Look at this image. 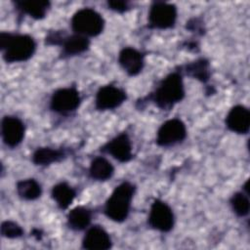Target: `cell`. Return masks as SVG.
<instances>
[{
	"label": "cell",
	"instance_id": "obj_1",
	"mask_svg": "<svg viewBox=\"0 0 250 250\" xmlns=\"http://www.w3.org/2000/svg\"><path fill=\"white\" fill-rule=\"evenodd\" d=\"M186 96L183 75L175 70L168 73L156 86V88L142 101L151 102L162 110H169L175 104L182 102Z\"/></svg>",
	"mask_w": 250,
	"mask_h": 250
},
{
	"label": "cell",
	"instance_id": "obj_2",
	"mask_svg": "<svg viewBox=\"0 0 250 250\" xmlns=\"http://www.w3.org/2000/svg\"><path fill=\"white\" fill-rule=\"evenodd\" d=\"M0 50L7 63L23 62L32 58L36 51V42L29 34L0 32Z\"/></svg>",
	"mask_w": 250,
	"mask_h": 250
},
{
	"label": "cell",
	"instance_id": "obj_3",
	"mask_svg": "<svg viewBox=\"0 0 250 250\" xmlns=\"http://www.w3.org/2000/svg\"><path fill=\"white\" fill-rule=\"evenodd\" d=\"M135 191V185L129 181L117 185L104 203V214L115 223L124 222L129 216Z\"/></svg>",
	"mask_w": 250,
	"mask_h": 250
},
{
	"label": "cell",
	"instance_id": "obj_4",
	"mask_svg": "<svg viewBox=\"0 0 250 250\" xmlns=\"http://www.w3.org/2000/svg\"><path fill=\"white\" fill-rule=\"evenodd\" d=\"M104 23L103 16L90 7L77 10L70 21L73 33L88 38L100 35L104 28Z\"/></svg>",
	"mask_w": 250,
	"mask_h": 250
},
{
	"label": "cell",
	"instance_id": "obj_5",
	"mask_svg": "<svg viewBox=\"0 0 250 250\" xmlns=\"http://www.w3.org/2000/svg\"><path fill=\"white\" fill-rule=\"evenodd\" d=\"M178 18L177 7L168 2L154 1L147 15V26L152 29H169L175 26Z\"/></svg>",
	"mask_w": 250,
	"mask_h": 250
},
{
	"label": "cell",
	"instance_id": "obj_6",
	"mask_svg": "<svg viewBox=\"0 0 250 250\" xmlns=\"http://www.w3.org/2000/svg\"><path fill=\"white\" fill-rule=\"evenodd\" d=\"M81 96L75 86L57 89L50 98V109L61 115H68L77 110L81 104Z\"/></svg>",
	"mask_w": 250,
	"mask_h": 250
},
{
	"label": "cell",
	"instance_id": "obj_7",
	"mask_svg": "<svg viewBox=\"0 0 250 250\" xmlns=\"http://www.w3.org/2000/svg\"><path fill=\"white\" fill-rule=\"evenodd\" d=\"M186 124L179 118L168 119L163 122L156 132L155 143L162 147L181 144L187 138Z\"/></svg>",
	"mask_w": 250,
	"mask_h": 250
},
{
	"label": "cell",
	"instance_id": "obj_8",
	"mask_svg": "<svg viewBox=\"0 0 250 250\" xmlns=\"http://www.w3.org/2000/svg\"><path fill=\"white\" fill-rule=\"evenodd\" d=\"M148 226L160 232H169L175 225L172 208L161 199H154L150 205L147 217Z\"/></svg>",
	"mask_w": 250,
	"mask_h": 250
},
{
	"label": "cell",
	"instance_id": "obj_9",
	"mask_svg": "<svg viewBox=\"0 0 250 250\" xmlns=\"http://www.w3.org/2000/svg\"><path fill=\"white\" fill-rule=\"evenodd\" d=\"M127 100L126 92L108 84L99 88L95 96V108L99 111L112 110L119 107Z\"/></svg>",
	"mask_w": 250,
	"mask_h": 250
},
{
	"label": "cell",
	"instance_id": "obj_10",
	"mask_svg": "<svg viewBox=\"0 0 250 250\" xmlns=\"http://www.w3.org/2000/svg\"><path fill=\"white\" fill-rule=\"evenodd\" d=\"M132 149L129 135L126 132H122L102 146L100 151L111 155L121 163H127L134 157Z\"/></svg>",
	"mask_w": 250,
	"mask_h": 250
},
{
	"label": "cell",
	"instance_id": "obj_11",
	"mask_svg": "<svg viewBox=\"0 0 250 250\" xmlns=\"http://www.w3.org/2000/svg\"><path fill=\"white\" fill-rule=\"evenodd\" d=\"M25 133L23 121L18 116L5 115L1 121V136L3 143L9 147H17L21 144Z\"/></svg>",
	"mask_w": 250,
	"mask_h": 250
},
{
	"label": "cell",
	"instance_id": "obj_12",
	"mask_svg": "<svg viewBox=\"0 0 250 250\" xmlns=\"http://www.w3.org/2000/svg\"><path fill=\"white\" fill-rule=\"evenodd\" d=\"M112 247L109 233L99 225L89 227L82 238V248L87 250H108Z\"/></svg>",
	"mask_w": 250,
	"mask_h": 250
},
{
	"label": "cell",
	"instance_id": "obj_13",
	"mask_svg": "<svg viewBox=\"0 0 250 250\" xmlns=\"http://www.w3.org/2000/svg\"><path fill=\"white\" fill-rule=\"evenodd\" d=\"M118 62L129 76H137L145 66V55L133 47H124L118 54Z\"/></svg>",
	"mask_w": 250,
	"mask_h": 250
},
{
	"label": "cell",
	"instance_id": "obj_14",
	"mask_svg": "<svg viewBox=\"0 0 250 250\" xmlns=\"http://www.w3.org/2000/svg\"><path fill=\"white\" fill-rule=\"evenodd\" d=\"M227 128L239 135L248 134L250 129V111L242 104L232 106L226 116Z\"/></svg>",
	"mask_w": 250,
	"mask_h": 250
},
{
	"label": "cell",
	"instance_id": "obj_15",
	"mask_svg": "<svg viewBox=\"0 0 250 250\" xmlns=\"http://www.w3.org/2000/svg\"><path fill=\"white\" fill-rule=\"evenodd\" d=\"M91 41L88 37L73 33L71 35H64L60 46L62 49L61 58L66 59L81 55L89 50Z\"/></svg>",
	"mask_w": 250,
	"mask_h": 250
},
{
	"label": "cell",
	"instance_id": "obj_16",
	"mask_svg": "<svg viewBox=\"0 0 250 250\" xmlns=\"http://www.w3.org/2000/svg\"><path fill=\"white\" fill-rule=\"evenodd\" d=\"M14 5L20 13L34 20H42L47 16L51 3L46 0H19Z\"/></svg>",
	"mask_w": 250,
	"mask_h": 250
},
{
	"label": "cell",
	"instance_id": "obj_17",
	"mask_svg": "<svg viewBox=\"0 0 250 250\" xmlns=\"http://www.w3.org/2000/svg\"><path fill=\"white\" fill-rule=\"evenodd\" d=\"M93 212L85 206H76L72 208L66 216L67 227L75 231L87 229L91 224Z\"/></svg>",
	"mask_w": 250,
	"mask_h": 250
},
{
	"label": "cell",
	"instance_id": "obj_18",
	"mask_svg": "<svg viewBox=\"0 0 250 250\" xmlns=\"http://www.w3.org/2000/svg\"><path fill=\"white\" fill-rule=\"evenodd\" d=\"M66 153L62 148H54L50 146L37 147L32 155L31 161L36 166H48L60 162L65 157Z\"/></svg>",
	"mask_w": 250,
	"mask_h": 250
},
{
	"label": "cell",
	"instance_id": "obj_19",
	"mask_svg": "<svg viewBox=\"0 0 250 250\" xmlns=\"http://www.w3.org/2000/svg\"><path fill=\"white\" fill-rule=\"evenodd\" d=\"M89 177L98 182L109 180L114 174V167L109 160L104 156H96L89 166Z\"/></svg>",
	"mask_w": 250,
	"mask_h": 250
},
{
	"label": "cell",
	"instance_id": "obj_20",
	"mask_svg": "<svg viewBox=\"0 0 250 250\" xmlns=\"http://www.w3.org/2000/svg\"><path fill=\"white\" fill-rule=\"evenodd\" d=\"M51 196L60 209L65 210L76 197V190L66 182H60L52 188Z\"/></svg>",
	"mask_w": 250,
	"mask_h": 250
},
{
	"label": "cell",
	"instance_id": "obj_21",
	"mask_svg": "<svg viewBox=\"0 0 250 250\" xmlns=\"http://www.w3.org/2000/svg\"><path fill=\"white\" fill-rule=\"evenodd\" d=\"M184 70L188 76L202 83H207L211 76L209 61L204 58H200L187 63L184 66Z\"/></svg>",
	"mask_w": 250,
	"mask_h": 250
},
{
	"label": "cell",
	"instance_id": "obj_22",
	"mask_svg": "<svg viewBox=\"0 0 250 250\" xmlns=\"http://www.w3.org/2000/svg\"><path fill=\"white\" fill-rule=\"evenodd\" d=\"M18 195L26 201H33L38 199L42 194V187L33 178L21 180L16 185Z\"/></svg>",
	"mask_w": 250,
	"mask_h": 250
},
{
	"label": "cell",
	"instance_id": "obj_23",
	"mask_svg": "<svg viewBox=\"0 0 250 250\" xmlns=\"http://www.w3.org/2000/svg\"><path fill=\"white\" fill-rule=\"evenodd\" d=\"M248 194L249 193H246L243 190L236 191L231 195L229 199L231 210L237 217L243 218L249 214L250 203H249Z\"/></svg>",
	"mask_w": 250,
	"mask_h": 250
},
{
	"label": "cell",
	"instance_id": "obj_24",
	"mask_svg": "<svg viewBox=\"0 0 250 250\" xmlns=\"http://www.w3.org/2000/svg\"><path fill=\"white\" fill-rule=\"evenodd\" d=\"M1 235L8 239H16L20 238L23 235L22 228L14 221H4L1 224Z\"/></svg>",
	"mask_w": 250,
	"mask_h": 250
},
{
	"label": "cell",
	"instance_id": "obj_25",
	"mask_svg": "<svg viewBox=\"0 0 250 250\" xmlns=\"http://www.w3.org/2000/svg\"><path fill=\"white\" fill-rule=\"evenodd\" d=\"M108 9H110L113 12L116 13H125L129 11L130 8V3L127 1H122V0H110L106 2Z\"/></svg>",
	"mask_w": 250,
	"mask_h": 250
}]
</instances>
